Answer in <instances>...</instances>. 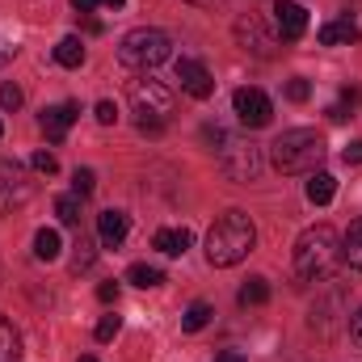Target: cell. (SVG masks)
Wrapping results in <instances>:
<instances>
[{"label": "cell", "instance_id": "obj_37", "mask_svg": "<svg viewBox=\"0 0 362 362\" xmlns=\"http://www.w3.org/2000/svg\"><path fill=\"white\" fill-rule=\"evenodd\" d=\"M185 4H198V8H215V4H223V0H185Z\"/></svg>", "mask_w": 362, "mask_h": 362}, {"label": "cell", "instance_id": "obj_4", "mask_svg": "<svg viewBox=\"0 0 362 362\" xmlns=\"http://www.w3.org/2000/svg\"><path fill=\"white\" fill-rule=\"evenodd\" d=\"M202 139L211 144V152H219V165L232 181H253L262 173V148H253L245 139H232L223 127H202Z\"/></svg>", "mask_w": 362, "mask_h": 362}, {"label": "cell", "instance_id": "obj_22", "mask_svg": "<svg viewBox=\"0 0 362 362\" xmlns=\"http://www.w3.org/2000/svg\"><path fill=\"white\" fill-rule=\"evenodd\" d=\"M127 282H135V286H160L165 274L156 270V266H148V262H135V266L127 270Z\"/></svg>", "mask_w": 362, "mask_h": 362}, {"label": "cell", "instance_id": "obj_32", "mask_svg": "<svg viewBox=\"0 0 362 362\" xmlns=\"http://www.w3.org/2000/svg\"><path fill=\"white\" fill-rule=\"evenodd\" d=\"M97 299H101V303H114V299H118V282H101V286H97Z\"/></svg>", "mask_w": 362, "mask_h": 362}, {"label": "cell", "instance_id": "obj_23", "mask_svg": "<svg viewBox=\"0 0 362 362\" xmlns=\"http://www.w3.org/2000/svg\"><path fill=\"white\" fill-rule=\"evenodd\" d=\"M206 320H211V303H189L185 316H181V329L185 333H198V329H206Z\"/></svg>", "mask_w": 362, "mask_h": 362}, {"label": "cell", "instance_id": "obj_27", "mask_svg": "<svg viewBox=\"0 0 362 362\" xmlns=\"http://www.w3.org/2000/svg\"><path fill=\"white\" fill-rule=\"evenodd\" d=\"M93 185H97L93 169H76V173H72V189H76L81 198H89V194H93Z\"/></svg>", "mask_w": 362, "mask_h": 362}, {"label": "cell", "instance_id": "obj_12", "mask_svg": "<svg viewBox=\"0 0 362 362\" xmlns=\"http://www.w3.org/2000/svg\"><path fill=\"white\" fill-rule=\"evenodd\" d=\"M76 114H81V105H72V101H64V105H51V110H42V131H47V139L51 144H59L64 135H68V127L76 122Z\"/></svg>", "mask_w": 362, "mask_h": 362}, {"label": "cell", "instance_id": "obj_29", "mask_svg": "<svg viewBox=\"0 0 362 362\" xmlns=\"http://www.w3.org/2000/svg\"><path fill=\"white\" fill-rule=\"evenodd\" d=\"M312 97V85L303 81V76H295L291 85H286V101H308Z\"/></svg>", "mask_w": 362, "mask_h": 362}, {"label": "cell", "instance_id": "obj_34", "mask_svg": "<svg viewBox=\"0 0 362 362\" xmlns=\"http://www.w3.org/2000/svg\"><path fill=\"white\" fill-rule=\"evenodd\" d=\"M350 337H354V341L362 346V308L354 312V316H350Z\"/></svg>", "mask_w": 362, "mask_h": 362}, {"label": "cell", "instance_id": "obj_3", "mask_svg": "<svg viewBox=\"0 0 362 362\" xmlns=\"http://www.w3.org/2000/svg\"><path fill=\"white\" fill-rule=\"evenodd\" d=\"M337 262H341V240L329 223H316L295 240V274L299 278H308V282L329 278Z\"/></svg>", "mask_w": 362, "mask_h": 362}, {"label": "cell", "instance_id": "obj_15", "mask_svg": "<svg viewBox=\"0 0 362 362\" xmlns=\"http://www.w3.org/2000/svg\"><path fill=\"white\" fill-rule=\"evenodd\" d=\"M189 240H194V236H189V228H160V232L152 236V245H156L165 257H181V253L189 249Z\"/></svg>", "mask_w": 362, "mask_h": 362}, {"label": "cell", "instance_id": "obj_18", "mask_svg": "<svg viewBox=\"0 0 362 362\" xmlns=\"http://www.w3.org/2000/svg\"><path fill=\"white\" fill-rule=\"evenodd\" d=\"M55 64H64V68H81V64H85V42H81L76 34L59 38V47H55Z\"/></svg>", "mask_w": 362, "mask_h": 362}, {"label": "cell", "instance_id": "obj_40", "mask_svg": "<svg viewBox=\"0 0 362 362\" xmlns=\"http://www.w3.org/2000/svg\"><path fill=\"white\" fill-rule=\"evenodd\" d=\"M0 135H4V127H0Z\"/></svg>", "mask_w": 362, "mask_h": 362}, {"label": "cell", "instance_id": "obj_39", "mask_svg": "<svg viewBox=\"0 0 362 362\" xmlns=\"http://www.w3.org/2000/svg\"><path fill=\"white\" fill-rule=\"evenodd\" d=\"M81 362H97V358H89V354H85V358H81Z\"/></svg>", "mask_w": 362, "mask_h": 362}, {"label": "cell", "instance_id": "obj_35", "mask_svg": "<svg viewBox=\"0 0 362 362\" xmlns=\"http://www.w3.org/2000/svg\"><path fill=\"white\" fill-rule=\"evenodd\" d=\"M97 4H101V0H72V8H76V13H93Z\"/></svg>", "mask_w": 362, "mask_h": 362}, {"label": "cell", "instance_id": "obj_19", "mask_svg": "<svg viewBox=\"0 0 362 362\" xmlns=\"http://www.w3.org/2000/svg\"><path fill=\"white\" fill-rule=\"evenodd\" d=\"M59 249H64L59 232H55V228H38V236H34V257H38V262H55Z\"/></svg>", "mask_w": 362, "mask_h": 362}, {"label": "cell", "instance_id": "obj_20", "mask_svg": "<svg viewBox=\"0 0 362 362\" xmlns=\"http://www.w3.org/2000/svg\"><path fill=\"white\" fill-rule=\"evenodd\" d=\"M236 299H240V308H262V303L270 299V282H266V278H249Z\"/></svg>", "mask_w": 362, "mask_h": 362}, {"label": "cell", "instance_id": "obj_30", "mask_svg": "<svg viewBox=\"0 0 362 362\" xmlns=\"http://www.w3.org/2000/svg\"><path fill=\"white\" fill-rule=\"evenodd\" d=\"M93 114H97V122H101V127H114V122H118L114 101H97V110H93Z\"/></svg>", "mask_w": 362, "mask_h": 362}, {"label": "cell", "instance_id": "obj_36", "mask_svg": "<svg viewBox=\"0 0 362 362\" xmlns=\"http://www.w3.org/2000/svg\"><path fill=\"white\" fill-rule=\"evenodd\" d=\"M215 362H245V354H236V350H228V354H219Z\"/></svg>", "mask_w": 362, "mask_h": 362}, {"label": "cell", "instance_id": "obj_10", "mask_svg": "<svg viewBox=\"0 0 362 362\" xmlns=\"http://www.w3.org/2000/svg\"><path fill=\"white\" fill-rule=\"evenodd\" d=\"M236 38H240L245 51H253L257 59H270L274 47H278V38L262 25V17H245V21H236Z\"/></svg>", "mask_w": 362, "mask_h": 362}, {"label": "cell", "instance_id": "obj_21", "mask_svg": "<svg viewBox=\"0 0 362 362\" xmlns=\"http://www.w3.org/2000/svg\"><path fill=\"white\" fill-rule=\"evenodd\" d=\"M21 358V337H17V329L0 316V362H17Z\"/></svg>", "mask_w": 362, "mask_h": 362}, {"label": "cell", "instance_id": "obj_14", "mask_svg": "<svg viewBox=\"0 0 362 362\" xmlns=\"http://www.w3.org/2000/svg\"><path fill=\"white\" fill-rule=\"evenodd\" d=\"M320 47H341V42H358L362 30L350 21V17H341V21H329V25H320Z\"/></svg>", "mask_w": 362, "mask_h": 362}, {"label": "cell", "instance_id": "obj_28", "mask_svg": "<svg viewBox=\"0 0 362 362\" xmlns=\"http://www.w3.org/2000/svg\"><path fill=\"white\" fill-rule=\"evenodd\" d=\"M30 165H34V169H38V173H47V177H51V173H55V169H59V160H55V156H51V152H34V156H30Z\"/></svg>", "mask_w": 362, "mask_h": 362}, {"label": "cell", "instance_id": "obj_25", "mask_svg": "<svg viewBox=\"0 0 362 362\" xmlns=\"http://www.w3.org/2000/svg\"><path fill=\"white\" fill-rule=\"evenodd\" d=\"M118 329H122V320H118V316L110 312V316H101V320H97L93 337H97V341H114V337H118Z\"/></svg>", "mask_w": 362, "mask_h": 362}, {"label": "cell", "instance_id": "obj_9", "mask_svg": "<svg viewBox=\"0 0 362 362\" xmlns=\"http://www.w3.org/2000/svg\"><path fill=\"white\" fill-rule=\"evenodd\" d=\"M270 13H274V30H278L282 42H295V38L308 34V8H303V4H295V0H278Z\"/></svg>", "mask_w": 362, "mask_h": 362}, {"label": "cell", "instance_id": "obj_38", "mask_svg": "<svg viewBox=\"0 0 362 362\" xmlns=\"http://www.w3.org/2000/svg\"><path fill=\"white\" fill-rule=\"evenodd\" d=\"M101 4H105V8H122L127 0H101Z\"/></svg>", "mask_w": 362, "mask_h": 362}, {"label": "cell", "instance_id": "obj_5", "mask_svg": "<svg viewBox=\"0 0 362 362\" xmlns=\"http://www.w3.org/2000/svg\"><path fill=\"white\" fill-rule=\"evenodd\" d=\"M169 55H173L169 34H165V30H152V25H139V30H131V34L118 42V59H122V68H131V72H152V68H160Z\"/></svg>", "mask_w": 362, "mask_h": 362}, {"label": "cell", "instance_id": "obj_1", "mask_svg": "<svg viewBox=\"0 0 362 362\" xmlns=\"http://www.w3.org/2000/svg\"><path fill=\"white\" fill-rule=\"evenodd\" d=\"M253 245H257V228H253V219L245 215V211H223L215 223H211V232H206V262L211 266H236V262H245L249 253H253Z\"/></svg>", "mask_w": 362, "mask_h": 362}, {"label": "cell", "instance_id": "obj_13", "mask_svg": "<svg viewBox=\"0 0 362 362\" xmlns=\"http://www.w3.org/2000/svg\"><path fill=\"white\" fill-rule=\"evenodd\" d=\"M127 232H131V219H127L122 211H101V215H97V236H101L105 249H118V245L127 240Z\"/></svg>", "mask_w": 362, "mask_h": 362}, {"label": "cell", "instance_id": "obj_24", "mask_svg": "<svg viewBox=\"0 0 362 362\" xmlns=\"http://www.w3.org/2000/svg\"><path fill=\"white\" fill-rule=\"evenodd\" d=\"M55 215H59V223H81V194L55 198Z\"/></svg>", "mask_w": 362, "mask_h": 362}, {"label": "cell", "instance_id": "obj_7", "mask_svg": "<svg viewBox=\"0 0 362 362\" xmlns=\"http://www.w3.org/2000/svg\"><path fill=\"white\" fill-rule=\"evenodd\" d=\"M232 110H236V118H240L249 131L270 127V118H274V105H270V97H266L262 89H236V97H232Z\"/></svg>", "mask_w": 362, "mask_h": 362}, {"label": "cell", "instance_id": "obj_17", "mask_svg": "<svg viewBox=\"0 0 362 362\" xmlns=\"http://www.w3.org/2000/svg\"><path fill=\"white\" fill-rule=\"evenodd\" d=\"M333 194H337V177L333 173H312L308 177V202H316V206H329L333 202Z\"/></svg>", "mask_w": 362, "mask_h": 362}, {"label": "cell", "instance_id": "obj_16", "mask_svg": "<svg viewBox=\"0 0 362 362\" xmlns=\"http://www.w3.org/2000/svg\"><path fill=\"white\" fill-rule=\"evenodd\" d=\"M341 262L350 270H362V219H354L346 228V236H341Z\"/></svg>", "mask_w": 362, "mask_h": 362}, {"label": "cell", "instance_id": "obj_11", "mask_svg": "<svg viewBox=\"0 0 362 362\" xmlns=\"http://www.w3.org/2000/svg\"><path fill=\"white\" fill-rule=\"evenodd\" d=\"M177 81H181V89L189 93L194 101H206V97L215 93V76H211L198 59H185V55L177 59Z\"/></svg>", "mask_w": 362, "mask_h": 362}, {"label": "cell", "instance_id": "obj_8", "mask_svg": "<svg viewBox=\"0 0 362 362\" xmlns=\"http://www.w3.org/2000/svg\"><path fill=\"white\" fill-rule=\"evenodd\" d=\"M30 177H25V169L17 165V160H0V215H8L13 206H21L25 198H30Z\"/></svg>", "mask_w": 362, "mask_h": 362}, {"label": "cell", "instance_id": "obj_33", "mask_svg": "<svg viewBox=\"0 0 362 362\" xmlns=\"http://www.w3.org/2000/svg\"><path fill=\"white\" fill-rule=\"evenodd\" d=\"M346 165H362V139H354V144H346Z\"/></svg>", "mask_w": 362, "mask_h": 362}, {"label": "cell", "instance_id": "obj_2", "mask_svg": "<svg viewBox=\"0 0 362 362\" xmlns=\"http://www.w3.org/2000/svg\"><path fill=\"white\" fill-rule=\"evenodd\" d=\"M325 135L312 127H291L270 144V160L278 173H316L325 160Z\"/></svg>", "mask_w": 362, "mask_h": 362}, {"label": "cell", "instance_id": "obj_31", "mask_svg": "<svg viewBox=\"0 0 362 362\" xmlns=\"http://www.w3.org/2000/svg\"><path fill=\"white\" fill-rule=\"evenodd\" d=\"M0 105H4V110H17V105H21V89H17V85H0Z\"/></svg>", "mask_w": 362, "mask_h": 362}, {"label": "cell", "instance_id": "obj_26", "mask_svg": "<svg viewBox=\"0 0 362 362\" xmlns=\"http://www.w3.org/2000/svg\"><path fill=\"white\" fill-rule=\"evenodd\" d=\"M93 266V240L89 236H81V240H76V257H72V270L81 274V270H89Z\"/></svg>", "mask_w": 362, "mask_h": 362}, {"label": "cell", "instance_id": "obj_6", "mask_svg": "<svg viewBox=\"0 0 362 362\" xmlns=\"http://www.w3.org/2000/svg\"><path fill=\"white\" fill-rule=\"evenodd\" d=\"M131 105L139 114V131L144 135H160L165 122H169V114H173V89L165 81H152V76L135 81L131 85Z\"/></svg>", "mask_w": 362, "mask_h": 362}]
</instances>
